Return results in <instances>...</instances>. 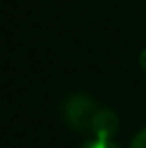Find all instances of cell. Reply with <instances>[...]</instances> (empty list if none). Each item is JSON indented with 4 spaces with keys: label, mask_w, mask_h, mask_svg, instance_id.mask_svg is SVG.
Returning a JSON list of instances; mask_svg holds the SVG:
<instances>
[{
    "label": "cell",
    "mask_w": 146,
    "mask_h": 148,
    "mask_svg": "<svg viewBox=\"0 0 146 148\" xmlns=\"http://www.w3.org/2000/svg\"><path fill=\"white\" fill-rule=\"evenodd\" d=\"M90 130L94 132V136H96L98 140H110L116 134V130H118V118H116V114L112 110H106V108L98 110L96 114H94V118H92Z\"/></svg>",
    "instance_id": "obj_2"
},
{
    "label": "cell",
    "mask_w": 146,
    "mask_h": 148,
    "mask_svg": "<svg viewBox=\"0 0 146 148\" xmlns=\"http://www.w3.org/2000/svg\"><path fill=\"white\" fill-rule=\"evenodd\" d=\"M130 148H146V128H142V130L134 136V140H132Z\"/></svg>",
    "instance_id": "obj_4"
},
{
    "label": "cell",
    "mask_w": 146,
    "mask_h": 148,
    "mask_svg": "<svg viewBox=\"0 0 146 148\" xmlns=\"http://www.w3.org/2000/svg\"><path fill=\"white\" fill-rule=\"evenodd\" d=\"M84 148H120V146H116L112 140H98V138H94L92 142H88Z\"/></svg>",
    "instance_id": "obj_3"
},
{
    "label": "cell",
    "mask_w": 146,
    "mask_h": 148,
    "mask_svg": "<svg viewBox=\"0 0 146 148\" xmlns=\"http://www.w3.org/2000/svg\"><path fill=\"white\" fill-rule=\"evenodd\" d=\"M140 66H142V68L146 70V50L142 52V54H140Z\"/></svg>",
    "instance_id": "obj_5"
},
{
    "label": "cell",
    "mask_w": 146,
    "mask_h": 148,
    "mask_svg": "<svg viewBox=\"0 0 146 148\" xmlns=\"http://www.w3.org/2000/svg\"><path fill=\"white\" fill-rule=\"evenodd\" d=\"M64 110H66V114H64L66 120L72 124L74 128H78V130L90 128L92 118H94V114L98 112L94 102L88 100L86 96H74V98H70L66 102Z\"/></svg>",
    "instance_id": "obj_1"
}]
</instances>
